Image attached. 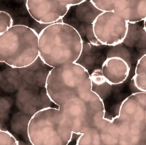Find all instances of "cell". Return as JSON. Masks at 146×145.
Returning a JSON list of instances; mask_svg holds the SVG:
<instances>
[{
  "label": "cell",
  "instance_id": "cell-7",
  "mask_svg": "<svg viewBox=\"0 0 146 145\" xmlns=\"http://www.w3.org/2000/svg\"><path fill=\"white\" fill-rule=\"evenodd\" d=\"M129 23L114 11L102 12L93 22V32L101 45L123 43L129 32Z\"/></svg>",
  "mask_w": 146,
  "mask_h": 145
},
{
  "label": "cell",
  "instance_id": "cell-11",
  "mask_svg": "<svg viewBox=\"0 0 146 145\" xmlns=\"http://www.w3.org/2000/svg\"><path fill=\"white\" fill-rule=\"evenodd\" d=\"M101 70L108 83L112 86L117 85L127 79L130 72V66L124 58L112 56L104 62Z\"/></svg>",
  "mask_w": 146,
  "mask_h": 145
},
{
  "label": "cell",
  "instance_id": "cell-17",
  "mask_svg": "<svg viewBox=\"0 0 146 145\" xmlns=\"http://www.w3.org/2000/svg\"><path fill=\"white\" fill-rule=\"evenodd\" d=\"M62 4H64L68 7H71L80 4L86 0H56Z\"/></svg>",
  "mask_w": 146,
  "mask_h": 145
},
{
  "label": "cell",
  "instance_id": "cell-13",
  "mask_svg": "<svg viewBox=\"0 0 146 145\" xmlns=\"http://www.w3.org/2000/svg\"><path fill=\"white\" fill-rule=\"evenodd\" d=\"M92 91L104 99L108 97L112 90V85L107 82L101 69H97L90 74Z\"/></svg>",
  "mask_w": 146,
  "mask_h": 145
},
{
  "label": "cell",
  "instance_id": "cell-16",
  "mask_svg": "<svg viewBox=\"0 0 146 145\" xmlns=\"http://www.w3.org/2000/svg\"><path fill=\"white\" fill-rule=\"evenodd\" d=\"M0 145H19V144L18 140L10 132L1 129Z\"/></svg>",
  "mask_w": 146,
  "mask_h": 145
},
{
  "label": "cell",
  "instance_id": "cell-2",
  "mask_svg": "<svg viewBox=\"0 0 146 145\" xmlns=\"http://www.w3.org/2000/svg\"><path fill=\"white\" fill-rule=\"evenodd\" d=\"M45 88L48 98L60 107L92 92L90 74L77 62L53 68L46 76Z\"/></svg>",
  "mask_w": 146,
  "mask_h": 145
},
{
  "label": "cell",
  "instance_id": "cell-10",
  "mask_svg": "<svg viewBox=\"0 0 146 145\" xmlns=\"http://www.w3.org/2000/svg\"><path fill=\"white\" fill-rule=\"evenodd\" d=\"M26 7L34 20L46 25L61 21L70 8L56 0H27Z\"/></svg>",
  "mask_w": 146,
  "mask_h": 145
},
{
  "label": "cell",
  "instance_id": "cell-19",
  "mask_svg": "<svg viewBox=\"0 0 146 145\" xmlns=\"http://www.w3.org/2000/svg\"><path fill=\"white\" fill-rule=\"evenodd\" d=\"M141 145H146V138L143 139L142 141V142L141 144Z\"/></svg>",
  "mask_w": 146,
  "mask_h": 145
},
{
  "label": "cell",
  "instance_id": "cell-14",
  "mask_svg": "<svg viewBox=\"0 0 146 145\" xmlns=\"http://www.w3.org/2000/svg\"><path fill=\"white\" fill-rule=\"evenodd\" d=\"M133 82L140 92L146 93V53L137 61L133 77Z\"/></svg>",
  "mask_w": 146,
  "mask_h": 145
},
{
  "label": "cell",
  "instance_id": "cell-5",
  "mask_svg": "<svg viewBox=\"0 0 146 145\" xmlns=\"http://www.w3.org/2000/svg\"><path fill=\"white\" fill-rule=\"evenodd\" d=\"M109 127L115 141L146 138V93H133L124 99Z\"/></svg>",
  "mask_w": 146,
  "mask_h": 145
},
{
  "label": "cell",
  "instance_id": "cell-3",
  "mask_svg": "<svg viewBox=\"0 0 146 145\" xmlns=\"http://www.w3.org/2000/svg\"><path fill=\"white\" fill-rule=\"evenodd\" d=\"M38 57V33L32 28L15 25L0 34L1 62L13 68H24Z\"/></svg>",
  "mask_w": 146,
  "mask_h": 145
},
{
  "label": "cell",
  "instance_id": "cell-20",
  "mask_svg": "<svg viewBox=\"0 0 146 145\" xmlns=\"http://www.w3.org/2000/svg\"></svg>",
  "mask_w": 146,
  "mask_h": 145
},
{
  "label": "cell",
  "instance_id": "cell-18",
  "mask_svg": "<svg viewBox=\"0 0 146 145\" xmlns=\"http://www.w3.org/2000/svg\"><path fill=\"white\" fill-rule=\"evenodd\" d=\"M143 21V28H144V30L146 33V18Z\"/></svg>",
  "mask_w": 146,
  "mask_h": 145
},
{
  "label": "cell",
  "instance_id": "cell-1",
  "mask_svg": "<svg viewBox=\"0 0 146 145\" xmlns=\"http://www.w3.org/2000/svg\"><path fill=\"white\" fill-rule=\"evenodd\" d=\"M84 41L77 31L63 22L48 25L38 34L39 57L53 68L77 62Z\"/></svg>",
  "mask_w": 146,
  "mask_h": 145
},
{
  "label": "cell",
  "instance_id": "cell-8",
  "mask_svg": "<svg viewBox=\"0 0 146 145\" xmlns=\"http://www.w3.org/2000/svg\"><path fill=\"white\" fill-rule=\"evenodd\" d=\"M102 12L90 0L70 7L61 22L74 28L83 40L94 46L101 44L96 39L93 32V22Z\"/></svg>",
  "mask_w": 146,
  "mask_h": 145
},
{
  "label": "cell",
  "instance_id": "cell-4",
  "mask_svg": "<svg viewBox=\"0 0 146 145\" xmlns=\"http://www.w3.org/2000/svg\"><path fill=\"white\" fill-rule=\"evenodd\" d=\"M27 133L33 145H68L73 134L60 109L51 107L33 114L28 122Z\"/></svg>",
  "mask_w": 146,
  "mask_h": 145
},
{
  "label": "cell",
  "instance_id": "cell-12",
  "mask_svg": "<svg viewBox=\"0 0 146 145\" xmlns=\"http://www.w3.org/2000/svg\"><path fill=\"white\" fill-rule=\"evenodd\" d=\"M106 119L99 128L80 135L75 145H112L106 128Z\"/></svg>",
  "mask_w": 146,
  "mask_h": 145
},
{
  "label": "cell",
  "instance_id": "cell-15",
  "mask_svg": "<svg viewBox=\"0 0 146 145\" xmlns=\"http://www.w3.org/2000/svg\"><path fill=\"white\" fill-rule=\"evenodd\" d=\"M13 26V20L11 15L5 11L0 12V34L5 32Z\"/></svg>",
  "mask_w": 146,
  "mask_h": 145
},
{
  "label": "cell",
  "instance_id": "cell-9",
  "mask_svg": "<svg viewBox=\"0 0 146 145\" xmlns=\"http://www.w3.org/2000/svg\"><path fill=\"white\" fill-rule=\"evenodd\" d=\"M101 12L114 11L129 24L143 21L146 17V0H90Z\"/></svg>",
  "mask_w": 146,
  "mask_h": 145
},
{
  "label": "cell",
  "instance_id": "cell-6",
  "mask_svg": "<svg viewBox=\"0 0 146 145\" xmlns=\"http://www.w3.org/2000/svg\"><path fill=\"white\" fill-rule=\"evenodd\" d=\"M58 107L73 134L78 135L99 128L106 119L104 100L92 91Z\"/></svg>",
  "mask_w": 146,
  "mask_h": 145
}]
</instances>
